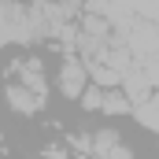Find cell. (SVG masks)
I'll use <instances>...</instances> for the list:
<instances>
[{"instance_id":"7a4b0ae2","label":"cell","mask_w":159,"mask_h":159,"mask_svg":"<svg viewBox=\"0 0 159 159\" xmlns=\"http://www.w3.org/2000/svg\"><path fill=\"white\" fill-rule=\"evenodd\" d=\"M93 152H96V159H133L129 148H122V141L111 133V129H104V133L93 137Z\"/></svg>"},{"instance_id":"6da1fadb","label":"cell","mask_w":159,"mask_h":159,"mask_svg":"<svg viewBox=\"0 0 159 159\" xmlns=\"http://www.w3.org/2000/svg\"><path fill=\"white\" fill-rule=\"evenodd\" d=\"M59 89H63L67 96H85V89H89V70L81 67L78 59H67V63H63V70H59Z\"/></svg>"},{"instance_id":"5b68a950","label":"cell","mask_w":159,"mask_h":159,"mask_svg":"<svg viewBox=\"0 0 159 159\" xmlns=\"http://www.w3.org/2000/svg\"><path fill=\"white\" fill-rule=\"evenodd\" d=\"M133 115H137V122H141L144 129H156L159 133V93L144 96L141 104H133Z\"/></svg>"},{"instance_id":"3957f363","label":"cell","mask_w":159,"mask_h":159,"mask_svg":"<svg viewBox=\"0 0 159 159\" xmlns=\"http://www.w3.org/2000/svg\"><path fill=\"white\" fill-rule=\"evenodd\" d=\"M7 104L15 111H22V115H34V111L44 107V100H41L37 93H30L26 85H7Z\"/></svg>"},{"instance_id":"277c9868","label":"cell","mask_w":159,"mask_h":159,"mask_svg":"<svg viewBox=\"0 0 159 159\" xmlns=\"http://www.w3.org/2000/svg\"><path fill=\"white\" fill-rule=\"evenodd\" d=\"M19 85H26V89H30V93H37L41 100H44V93H48V89H44V70H41V63L37 59H26V63H19Z\"/></svg>"}]
</instances>
